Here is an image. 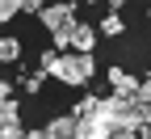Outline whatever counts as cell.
Segmentation results:
<instances>
[{
    "label": "cell",
    "mask_w": 151,
    "mask_h": 139,
    "mask_svg": "<svg viewBox=\"0 0 151 139\" xmlns=\"http://www.w3.org/2000/svg\"><path fill=\"white\" fill-rule=\"evenodd\" d=\"M38 72H46L55 76V80H63V84H76V89H84L92 76H97V63H92V55H80V51H42V59H38Z\"/></svg>",
    "instance_id": "1"
},
{
    "label": "cell",
    "mask_w": 151,
    "mask_h": 139,
    "mask_svg": "<svg viewBox=\"0 0 151 139\" xmlns=\"http://www.w3.org/2000/svg\"><path fill=\"white\" fill-rule=\"evenodd\" d=\"M38 17H42V25L55 34V30H63V25H71V21H76V0H63V4H46Z\"/></svg>",
    "instance_id": "2"
},
{
    "label": "cell",
    "mask_w": 151,
    "mask_h": 139,
    "mask_svg": "<svg viewBox=\"0 0 151 139\" xmlns=\"http://www.w3.org/2000/svg\"><path fill=\"white\" fill-rule=\"evenodd\" d=\"M92 47H97V30H92V25H84V21H76L71 51H80V55H92Z\"/></svg>",
    "instance_id": "3"
},
{
    "label": "cell",
    "mask_w": 151,
    "mask_h": 139,
    "mask_svg": "<svg viewBox=\"0 0 151 139\" xmlns=\"http://www.w3.org/2000/svg\"><path fill=\"white\" fill-rule=\"evenodd\" d=\"M109 84H113V93H126V97H139V80L130 72H122V68H109Z\"/></svg>",
    "instance_id": "4"
},
{
    "label": "cell",
    "mask_w": 151,
    "mask_h": 139,
    "mask_svg": "<svg viewBox=\"0 0 151 139\" xmlns=\"http://www.w3.org/2000/svg\"><path fill=\"white\" fill-rule=\"evenodd\" d=\"M46 135L50 139H76V114H63L55 122H46Z\"/></svg>",
    "instance_id": "5"
},
{
    "label": "cell",
    "mask_w": 151,
    "mask_h": 139,
    "mask_svg": "<svg viewBox=\"0 0 151 139\" xmlns=\"http://www.w3.org/2000/svg\"><path fill=\"white\" fill-rule=\"evenodd\" d=\"M21 59V42L17 38H0V63H17Z\"/></svg>",
    "instance_id": "6"
},
{
    "label": "cell",
    "mask_w": 151,
    "mask_h": 139,
    "mask_svg": "<svg viewBox=\"0 0 151 139\" xmlns=\"http://www.w3.org/2000/svg\"><path fill=\"white\" fill-rule=\"evenodd\" d=\"M9 122H21V106H17L13 97L0 101V127H9Z\"/></svg>",
    "instance_id": "7"
},
{
    "label": "cell",
    "mask_w": 151,
    "mask_h": 139,
    "mask_svg": "<svg viewBox=\"0 0 151 139\" xmlns=\"http://www.w3.org/2000/svg\"><path fill=\"white\" fill-rule=\"evenodd\" d=\"M97 34H109V38H118V34H126V25H122V13H109L105 21H101V30Z\"/></svg>",
    "instance_id": "8"
},
{
    "label": "cell",
    "mask_w": 151,
    "mask_h": 139,
    "mask_svg": "<svg viewBox=\"0 0 151 139\" xmlns=\"http://www.w3.org/2000/svg\"><path fill=\"white\" fill-rule=\"evenodd\" d=\"M71 34H76V21L63 25V30H55V34H50V38H55V51H71Z\"/></svg>",
    "instance_id": "9"
},
{
    "label": "cell",
    "mask_w": 151,
    "mask_h": 139,
    "mask_svg": "<svg viewBox=\"0 0 151 139\" xmlns=\"http://www.w3.org/2000/svg\"><path fill=\"white\" fill-rule=\"evenodd\" d=\"M42 80H46V72H29L25 80H21V89H25V93L34 97V93H42Z\"/></svg>",
    "instance_id": "10"
},
{
    "label": "cell",
    "mask_w": 151,
    "mask_h": 139,
    "mask_svg": "<svg viewBox=\"0 0 151 139\" xmlns=\"http://www.w3.org/2000/svg\"><path fill=\"white\" fill-rule=\"evenodd\" d=\"M21 13V4H17V0H0V25L9 21V17H17Z\"/></svg>",
    "instance_id": "11"
},
{
    "label": "cell",
    "mask_w": 151,
    "mask_h": 139,
    "mask_svg": "<svg viewBox=\"0 0 151 139\" xmlns=\"http://www.w3.org/2000/svg\"><path fill=\"white\" fill-rule=\"evenodd\" d=\"M17 4H21V13H42V9H46L42 0H17Z\"/></svg>",
    "instance_id": "12"
},
{
    "label": "cell",
    "mask_w": 151,
    "mask_h": 139,
    "mask_svg": "<svg viewBox=\"0 0 151 139\" xmlns=\"http://www.w3.org/2000/svg\"><path fill=\"white\" fill-rule=\"evenodd\" d=\"M139 101H151V76H147V80H139Z\"/></svg>",
    "instance_id": "13"
},
{
    "label": "cell",
    "mask_w": 151,
    "mask_h": 139,
    "mask_svg": "<svg viewBox=\"0 0 151 139\" xmlns=\"http://www.w3.org/2000/svg\"><path fill=\"white\" fill-rule=\"evenodd\" d=\"M109 139H139V131H113Z\"/></svg>",
    "instance_id": "14"
},
{
    "label": "cell",
    "mask_w": 151,
    "mask_h": 139,
    "mask_svg": "<svg viewBox=\"0 0 151 139\" xmlns=\"http://www.w3.org/2000/svg\"><path fill=\"white\" fill-rule=\"evenodd\" d=\"M4 97H13V84H9V80H0V101H4Z\"/></svg>",
    "instance_id": "15"
},
{
    "label": "cell",
    "mask_w": 151,
    "mask_h": 139,
    "mask_svg": "<svg viewBox=\"0 0 151 139\" xmlns=\"http://www.w3.org/2000/svg\"><path fill=\"white\" fill-rule=\"evenodd\" d=\"M126 9V0H109V13H122Z\"/></svg>",
    "instance_id": "16"
},
{
    "label": "cell",
    "mask_w": 151,
    "mask_h": 139,
    "mask_svg": "<svg viewBox=\"0 0 151 139\" xmlns=\"http://www.w3.org/2000/svg\"><path fill=\"white\" fill-rule=\"evenodd\" d=\"M84 4H97V0H84Z\"/></svg>",
    "instance_id": "17"
}]
</instances>
